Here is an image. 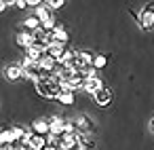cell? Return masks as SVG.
<instances>
[{
	"mask_svg": "<svg viewBox=\"0 0 154 150\" xmlns=\"http://www.w3.org/2000/svg\"><path fill=\"white\" fill-rule=\"evenodd\" d=\"M63 51H66V49H63V45H59V42L47 45V55H49V57H53V59H59Z\"/></svg>",
	"mask_w": 154,
	"mask_h": 150,
	"instance_id": "14",
	"label": "cell"
},
{
	"mask_svg": "<svg viewBox=\"0 0 154 150\" xmlns=\"http://www.w3.org/2000/svg\"><path fill=\"white\" fill-rule=\"evenodd\" d=\"M150 129H152V133H154V118H152V123H150Z\"/></svg>",
	"mask_w": 154,
	"mask_h": 150,
	"instance_id": "29",
	"label": "cell"
},
{
	"mask_svg": "<svg viewBox=\"0 0 154 150\" xmlns=\"http://www.w3.org/2000/svg\"><path fill=\"white\" fill-rule=\"evenodd\" d=\"M106 64H108V57H106V55H95V57H93V68H95V70L106 68Z\"/></svg>",
	"mask_w": 154,
	"mask_h": 150,
	"instance_id": "19",
	"label": "cell"
},
{
	"mask_svg": "<svg viewBox=\"0 0 154 150\" xmlns=\"http://www.w3.org/2000/svg\"><path fill=\"white\" fill-rule=\"evenodd\" d=\"M26 144H28V148H30V150H42L49 142H47V135H38V133L30 131V135H28Z\"/></svg>",
	"mask_w": 154,
	"mask_h": 150,
	"instance_id": "4",
	"label": "cell"
},
{
	"mask_svg": "<svg viewBox=\"0 0 154 150\" xmlns=\"http://www.w3.org/2000/svg\"><path fill=\"white\" fill-rule=\"evenodd\" d=\"M42 150H59V148H57V146H51V144H47Z\"/></svg>",
	"mask_w": 154,
	"mask_h": 150,
	"instance_id": "27",
	"label": "cell"
},
{
	"mask_svg": "<svg viewBox=\"0 0 154 150\" xmlns=\"http://www.w3.org/2000/svg\"><path fill=\"white\" fill-rule=\"evenodd\" d=\"M21 76H23V68H21V66L11 64V66H7V68H5V78H7V80L15 83V80H19Z\"/></svg>",
	"mask_w": 154,
	"mask_h": 150,
	"instance_id": "7",
	"label": "cell"
},
{
	"mask_svg": "<svg viewBox=\"0 0 154 150\" xmlns=\"http://www.w3.org/2000/svg\"><path fill=\"white\" fill-rule=\"evenodd\" d=\"M40 5H45V0H28V7H40Z\"/></svg>",
	"mask_w": 154,
	"mask_h": 150,
	"instance_id": "23",
	"label": "cell"
},
{
	"mask_svg": "<svg viewBox=\"0 0 154 150\" xmlns=\"http://www.w3.org/2000/svg\"><path fill=\"white\" fill-rule=\"evenodd\" d=\"M34 85H36V91H38L42 97H49V99H57L59 93L63 91L59 76H57V74H51V72H40V78H38Z\"/></svg>",
	"mask_w": 154,
	"mask_h": 150,
	"instance_id": "1",
	"label": "cell"
},
{
	"mask_svg": "<svg viewBox=\"0 0 154 150\" xmlns=\"http://www.w3.org/2000/svg\"><path fill=\"white\" fill-rule=\"evenodd\" d=\"M15 137H13V131L11 129H5V131H0V144H13Z\"/></svg>",
	"mask_w": 154,
	"mask_h": 150,
	"instance_id": "18",
	"label": "cell"
},
{
	"mask_svg": "<svg viewBox=\"0 0 154 150\" xmlns=\"http://www.w3.org/2000/svg\"><path fill=\"white\" fill-rule=\"evenodd\" d=\"M13 150H30L26 142H13Z\"/></svg>",
	"mask_w": 154,
	"mask_h": 150,
	"instance_id": "22",
	"label": "cell"
},
{
	"mask_svg": "<svg viewBox=\"0 0 154 150\" xmlns=\"http://www.w3.org/2000/svg\"><path fill=\"white\" fill-rule=\"evenodd\" d=\"M49 125H51V133L53 135H63L66 133V120L59 116H49Z\"/></svg>",
	"mask_w": 154,
	"mask_h": 150,
	"instance_id": "8",
	"label": "cell"
},
{
	"mask_svg": "<svg viewBox=\"0 0 154 150\" xmlns=\"http://www.w3.org/2000/svg\"><path fill=\"white\" fill-rule=\"evenodd\" d=\"M17 45H19V47H23V49L32 47V45H34V34H32V32H28V30L19 32V34H17Z\"/></svg>",
	"mask_w": 154,
	"mask_h": 150,
	"instance_id": "13",
	"label": "cell"
},
{
	"mask_svg": "<svg viewBox=\"0 0 154 150\" xmlns=\"http://www.w3.org/2000/svg\"><path fill=\"white\" fill-rule=\"evenodd\" d=\"M74 123H76L78 131H82V133H91V131H93V120H91L89 116H85V114H78V116L74 118Z\"/></svg>",
	"mask_w": 154,
	"mask_h": 150,
	"instance_id": "9",
	"label": "cell"
},
{
	"mask_svg": "<svg viewBox=\"0 0 154 150\" xmlns=\"http://www.w3.org/2000/svg\"><path fill=\"white\" fill-rule=\"evenodd\" d=\"M23 28L28 30V32H36V30H40V19L36 17V15H32V17H28L26 21H23Z\"/></svg>",
	"mask_w": 154,
	"mask_h": 150,
	"instance_id": "16",
	"label": "cell"
},
{
	"mask_svg": "<svg viewBox=\"0 0 154 150\" xmlns=\"http://www.w3.org/2000/svg\"><path fill=\"white\" fill-rule=\"evenodd\" d=\"M47 36H49V32H45L42 28H40V30H36V32H34V42L47 45Z\"/></svg>",
	"mask_w": 154,
	"mask_h": 150,
	"instance_id": "20",
	"label": "cell"
},
{
	"mask_svg": "<svg viewBox=\"0 0 154 150\" xmlns=\"http://www.w3.org/2000/svg\"><path fill=\"white\" fill-rule=\"evenodd\" d=\"M45 55H47V45L34 42L32 47H28V49H26V59H30V61H34V64H38Z\"/></svg>",
	"mask_w": 154,
	"mask_h": 150,
	"instance_id": "2",
	"label": "cell"
},
{
	"mask_svg": "<svg viewBox=\"0 0 154 150\" xmlns=\"http://www.w3.org/2000/svg\"><path fill=\"white\" fill-rule=\"evenodd\" d=\"M66 28H63V23H55V28H53V34H59V32H63Z\"/></svg>",
	"mask_w": 154,
	"mask_h": 150,
	"instance_id": "24",
	"label": "cell"
},
{
	"mask_svg": "<svg viewBox=\"0 0 154 150\" xmlns=\"http://www.w3.org/2000/svg\"><path fill=\"white\" fill-rule=\"evenodd\" d=\"M36 17L40 19V23H45V21L53 19V13H51V9H49L47 5H40V7L36 9Z\"/></svg>",
	"mask_w": 154,
	"mask_h": 150,
	"instance_id": "15",
	"label": "cell"
},
{
	"mask_svg": "<svg viewBox=\"0 0 154 150\" xmlns=\"http://www.w3.org/2000/svg\"><path fill=\"white\" fill-rule=\"evenodd\" d=\"M57 99H59L63 106H72L76 97H74V91H68V89H63V91L59 93V97H57Z\"/></svg>",
	"mask_w": 154,
	"mask_h": 150,
	"instance_id": "17",
	"label": "cell"
},
{
	"mask_svg": "<svg viewBox=\"0 0 154 150\" xmlns=\"http://www.w3.org/2000/svg\"><path fill=\"white\" fill-rule=\"evenodd\" d=\"M0 150H13V144H0Z\"/></svg>",
	"mask_w": 154,
	"mask_h": 150,
	"instance_id": "26",
	"label": "cell"
},
{
	"mask_svg": "<svg viewBox=\"0 0 154 150\" xmlns=\"http://www.w3.org/2000/svg\"><path fill=\"white\" fill-rule=\"evenodd\" d=\"M101 89H103V85H101V80H99L97 76H89V78H87V83H85V91H87V93H93V95H95V93L101 91Z\"/></svg>",
	"mask_w": 154,
	"mask_h": 150,
	"instance_id": "11",
	"label": "cell"
},
{
	"mask_svg": "<svg viewBox=\"0 0 154 150\" xmlns=\"http://www.w3.org/2000/svg\"><path fill=\"white\" fill-rule=\"evenodd\" d=\"M15 5H17V9H26L28 7V0H15Z\"/></svg>",
	"mask_w": 154,
	"mask_h": 150,
	"instance_id": "25",
	"label": "cell"
},
{
	"mask_svg": "<svg viewBox=\"0 0 154 150\" xmlns=\"http://www.w3.org/2000/svg\"><path fill=\"white\" fill-rule=\"evenodd\" d=\"M76 144H78V142H76V135H74V133H63L57 148H59V150H74Z\"/></svg>",
	"mask_w": 154,
	"mask_h": 150,
	"instance_id": "10",
	"label": "cell"
},
{
	"mask_svg": "<svg viewBox=\"0 0 154 150\" xmlns=\"http://www.w3.org/2000/svg\"><path fill=\"white\" fill-rule=\"evenodd\" d=\"M110 102H112V89H106V87H103L101 91L95 93V104H97V106H108Z\"/></svg>",
	"mask_w": 154,
	"mask_h": 150,
	"instance_id": "12",
	"label": "cell"
},
{
	"mask_svg": "<svg viewBox=\"0 0 154 150\" xmlns=\"http://www.w3.org/2000/svg\"><path fill=\"white\" fill-rule=\"evenodd\" d=\"M5 9H7V2H5V0H0V13H2Z\"/></svg>",
	"mask_w": 154,
	"mask_h": 150,
	"instance_id": "28",
	"label": "cell"
},
{
	"mask_svg": "<svg viewBox=\"0 0 154 150\" xmlns=\"http://www.w3.org/2000/svg\"><path fill=\"white\" fill-rule=\"evenodd\" d=\"M139 26H141V30H152L154 28V9L152 7L141 9V13H139Z\"/></svg>",
	"mask_w": 154,
	"mask_h": 150,
	"instance_id": "5",
	"label": "cell"
},
{
	"mask_svg": "<svg viewBox=\"0 0 154 150\" xmlns=\"http://www.w3.org/2000/svg\"><path fill=\"white\" fill-rule=\"evenodd\" d=\"M21 68H23V78H28V80H38L40 78V66L38 64H34V61H30V59H26L23 57V64H21Z\"/></svg>",
	"mask_w": 154,
	"mask_h": 150,
	"instance_id": "3",
	"label": "cell"
},
{
	"mask_svg": "<svg viewBox=\"0 0 154 150\" xmlns=\"http://www.w3.org/2000/svg\"><path fill=\"white\" fill-rule=\"evenodd\" d=\"M30 131H34V133H38V135H49V133H51L49 118H36V120L32 123V129H30Z\"/></svg>",
	"mask_w": 154,
	"mask_h": 150,
	"instance_id": "6",
	"label": "cell"
},
{
	"mask_svg": "<svg viewBox=\"0 0 154 150\" xmlns=\"http://www.w3.org/2000/svg\"><path fill=\"white\" fill-rule=\"evenodd\" d=\"M63 2L66 0H45V5L53 11V9H59V7H63Z\"/></svg>",
	"mask_w": 154,
	"mask_h": 150,
	"instance_id": "21",
	"label": "cell"
}]
</instances>
